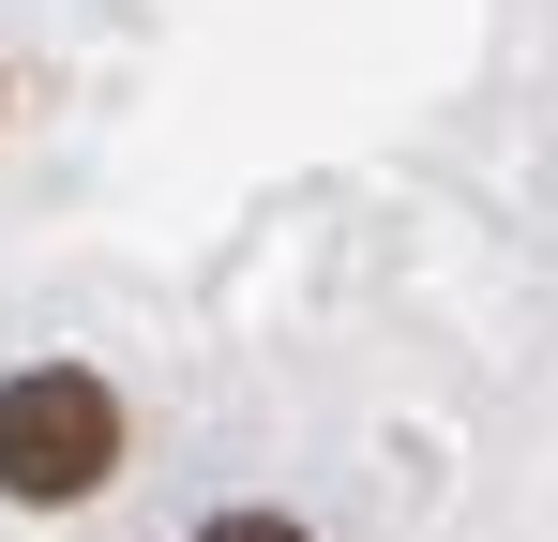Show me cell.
<instances>
[{"mask_svg":"<svg viewBox=\"0 0 558 542\" xmlns=\"http://www.w3.org/2000/svg\"><path fill=\"white\" fill-rule=\"evenodd\" d=\"M121 482V392H106L92 361H31V377H0V497H31V513H76Z\"/></svg>","mask_w":558,"mask_h":542,"instance_id":"6da1fadb","label":"cell"},{"mask_svg":"<svg viewBox=\"0 0 558 542\" xmlns=\"http://www.w3.org/2000/svg\"><path fill=\"white\" fill-rule=\"evenodd\" d=\"M196 542H302V528H287V513H211Z\"/></svg>","mask_w":558,"mask_h":542,"instance_id":"7a4b0ae2","label":"cell"}]
</instances>
